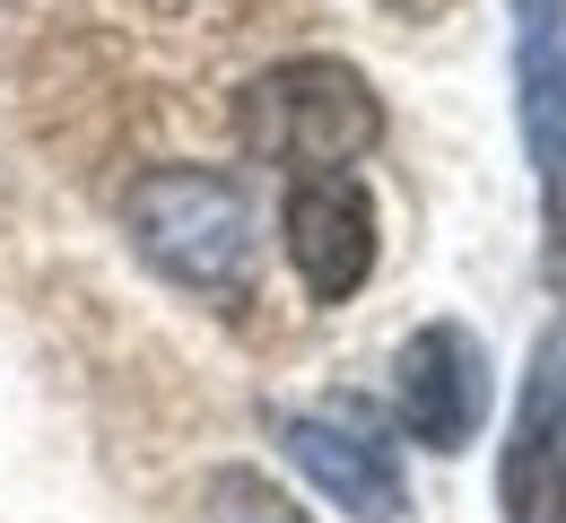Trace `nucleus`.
<instances>
[{
    "mask_svg": "<svg viewBox=\"0 0 566 523\" xmlns=\"http://www.w3.org/2000/svg\"><path fill=\"white\" fill-rule=\"evenodd\" d=\"M558 515H566V480H558Z\"/></svg>",
    "mask_w": 566,
    "mask_h": 523,
    "instance_id": "nucleus-9",
    "label": "nucleus"
},
{
    "mask_svg": "<svg viewBox=\"0 0 566 523\" xmlns=\"http://www.w3.org/2000/svg\"><path fill=\"white\" fill-rule=\"evenodd\" d=\"M280 428L287 462L332 498V506H349L357 523H410V489H401V462L392 446L375 437V428H357V419H332V410H280L271 419Z\"/></svg>",
    "mask_w": 566,
    "mask_h": 523,
    "instance_id": "nucleus-5",
    "label": "nucleus"
},
{
    "mask_svg": "<svg viewBox=\"0 0 566 523\" xmlns=\"http://www.w3.org/2000/svg\"><path fill=\"white\" fill-rule=\"evenodd\" d=\"M123 227L140 244L157 280L192 289V297H253V262H262V227L253 192L218 166H148L123 192Z\"/></svg>",
    "mask_w": 566,
    "mask_h": 523,
    "instance_id": "nucleus-1",
    "label": "nucleus"
},
{
    "mask_svg": "<svg viewBox=\"0 0 566 523\" xmlns=\"http://www.w3.org/2000/svg\"><path fill=\"white\" fill-rule=\"evenodd\" d=\"M280 227H287L296 280L323 305H340V297L366 289V271H375V201H366V184H357L349 166H340V175H296Z\"/></svg>",
    "mask_w": 566,
    "mask_h": 523,
    "instance_id": "nucleus-4",
    "label": "nucleus"
},
{
    "mask_svg": "<svg viewBox=\"0 0 566 523\" xmlns=\"http://www.w3.org/2000/svg\"><path fill=\"white\" fill-rule=\"evenodd\" d=\"M201 523H314L296 498H287L280 480H262V471H210V489H201Z\"/></svg>",
    "mask_w": 566,
    "mask_h": 523,
    "instance_id": "nucleus-8",
    "label": "nucleus"
},
{
    "mask_svg": "<svg viewBox=\"0 0 566 523\" xmlns=\"http://www.w3.org/2000/svg\"><path fill=\"white\" fill-rule=\"evenodd\" d=\"M235 132L262 166H287V175H340L384 140V105L375 87L349 71V62H271L235 96Z\"/></svg>",
    "mask_w": 566,
    "mask_h": 523,
    "instance_id": "nucleus-2",
    "label": "nucleus"
},
{
    "mask_svg": "<svg viewBox=\"0 0 566 523\" xmlns=\"http://www.w3.org/2000/svg\"><path fill=\"white\" fill-rule=\"evenodd\" d=\"M392 419L427 453H462L489 419V349L462 323H427L392 358Z\"/></svg>",
    "mask_w": 566,
    "mask_h": 523,
    "instance_id": "nucleus-3",
    "label": "nucleus"
},
{
    "mask_svg": "<svg viewBox=\"0 0 566 523\" xmlns=\"http://www.w3.org/2000/svg\"><path fill=\"white\" fill-rule=\"evenodd\" d=\"M514 114L549 192V244L566 262V0H514Z\"/></svg>",
    "mask_w": 566,
    "mask_h": 523,
    "instance_id": "nucleus-6",
    "label": "nucleus"
},
{
    "mask_svg": "<svg viewBox=\"0 0 566 523\" xmlns=\"http://www.w3.org/2000/svg\"><path fill=\"white\" fill-rule=\"evenodd\" d=\"M558 462H566V332L541 341L505 437V523H558Z\"/></svg>",
    "mask_w": 566,
    "mask_h": 523,
    "instance_id": "nucleus-7",
    "label": "nucleus"
}]
</instances>
